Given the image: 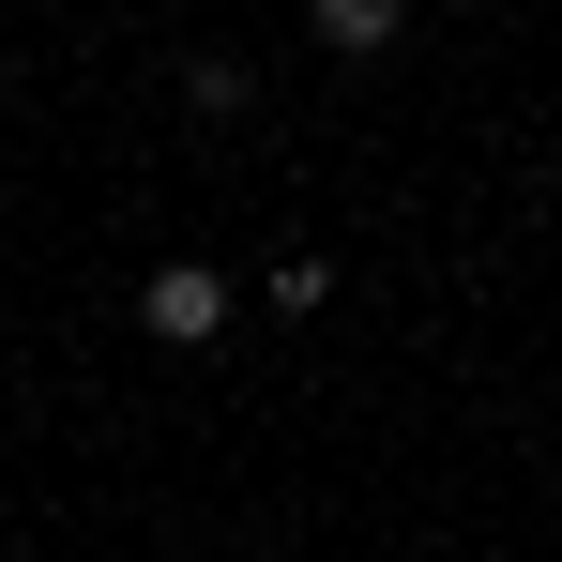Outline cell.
<instances>
[{
  "label": "cell",
  "mask_w": 562,
  "mask_h": 562,
  "mask_svg": "<svg viewBox=\"0 0 562 562\" xmlns=\"http://www.w3.org/2000/svg\"><path fill=\"white\" fill-rule=\"evenodd\" d=\"M137 335H153V350H213V335H228V274H213V259H168V274L137 289Z\"/></svg>",
  "instance_id": "1"
},
{
  "label": "cell",
  "mask_w": 562,
  "mask_h": 562,
  "mask_svg": "<svg viewBox=\"0 0 562 562\" xmlns=\"http://www.w3.org/2000/svg\"><path fill=\"white\" fill-rule=\"evenodd\" d=\"M395 31H411V15H395V0H319V46H335V61H380V46H395Z\"/></svg>",
  "instance_id": "2"
},
{
  "label": "cell",
  "mask_w": 562,
  "mask_h": 562,
  "mask_svg": "<svg viewBox=\"0 0 562 562\" xmlns=\"http://www.w3.org/2000/svg\"><path fill=\"white\" fill-rule=\"evenodd\" d=\"M244 92H259V77H244L228 46H198V61H183V106H198V122H244Z\"/></svg>",
  "instance_id": "3"
}]
</instances>
